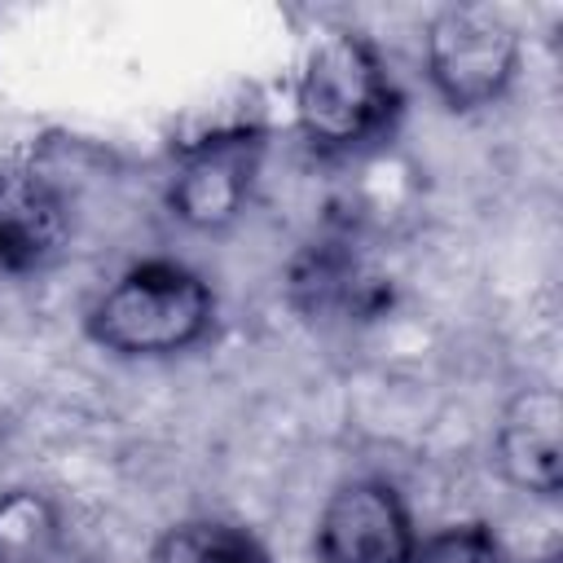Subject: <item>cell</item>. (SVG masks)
I'll use <instances>...</instances> for the list:
<instances>
[{
	"mask_svg": "<svg viewBox=\"0 0 563 563\" xmlns=\"http://www.w3.org/2000/svg\"><path fill=\"white\" fill-rule=\"evenodd\" d=\"M400 88L383 53L361 31H325L299 66L295 79V123L299 136L325 154H356L391 132L400 119Z\"/></svg>",
	"mask_w": 563,
	"mask_h": 563,
	"instance_id": "1",
	"label": "cell"
},
{
	"mask_svg": "<svg viewBox=\"0 0 563 563\" xmlns=\"http://www.w3.org/2000/svg\"><path fill=\"white\" fill-rule=\"evenodd\" d=\"M211 282L180 260H141L123 268L88 308V339L128 361H163L198 347L216 330Z\"/></svg>",
	"mask_w": 563,
	"mask_h": 563,
	"instance_id": "2",
	"label": "cell"
},
{
	"mask_svg": "<svg viewBox=\"0 0 563 563\" xmlns=\"http://www.w3.org/2000/svg\"><path fill=\"white\" fill-rule=\"evenodd\" d=\"M523 62V40L510 18L488 4H444L422 35V66L435 97L453 114L497 106Z\"/></svg>",
	"mask_w": 563,
	"mask_h": 563,
	"instance_id": "3",
	"label": "cell"
},
{
	"mask_svg": "<svg viewBox=\"0 0 563 563\" xmlns=\"http://www.w3.org/2000/svg\"><path fill=\"white\" fill-rule=\"evenodd\" d=\"M264 150H268L264 128H246V123L216 128L180 145L167 172V194H163L172 220H180L194 233L229 229L255 194Z\"/></svg>",
	"mask_w": 563,
	"mask_h": 563,
	"instance_id": "4",
	"label": "cell"
},
{
	"mask_svg": "<svg viewBox=\"0 0 563 563\" xmlns=\"http://www.w3.org/2000/svg\"><path fill=\"white\" fill-rule=\"evenodd\" d=\"M413 545L418 528L405 497L374 475L343 479L312 528L317 563H409Z\"/></svg>",
	"mask_w": 563,
	"mask_h": 563,
	"instance_id": "5",
	"label": "cell"
},
{
	"mask_svg": "<svg viewBox=\"0 0 563 563\" xmlns=\"http://www.w3.org/2000/svg\"><path fill=\"white\" fill-rule=\"evenodd\" d=\"M493 462L519 493L554 501L563 488V396L545 383L519 387L493 427Z\"/></svg>",
	"mask_w": 563,
	"mask_h": 563,
	"instance_id": "6",
	"label": "cell"
},
{
	"mask_svg": "<svg viewBox=\"0 0 563 563\" xmlns=\"http://www.w3.org/2000/svg\"><path fill=\"white\" fill-rule=\"evenodd\" d=\"M66 242L62 194L22 158H0V273L44 268Z\"/></svg>",
	"mask_w": 563,
	"mask_h": 563,
	"instance_id": "7",
	"label": "cell"
},
{
	"mask_svg": "<svg viewBox=\"0 0 563 563\" xmlns=\"http://www.w3.org/2000/svg\"><path fill=\"white\" fill-rule=\"evenodd\" d=\"M66 515L53 493L13 484L0 493V563H62Z\"/></svg>",
	"mask_w": 563,
	"mask_h": 563,
	"instance_id": "8",
	"label": "cell"
},
{
	"mask_svg": "<svg viewBox=\"0 0 563 563\" xmlns=\"http://www.w3.org/2000/svg\"><path fill=\"white\" fill-rule=\"evenodd\" d=\"M150 563H268L255 532L229 519H180L158 532Z\"/></svg>",
	"mask_w": 563,
	"mask_h": 563,
	"instance_id": "9",
	"label": "cell"
},
{
	"mask_svg": "<svg viewBox=\"0 0 563 563\" xmlns=\"http://www.w3.org/2000/svg\"><path fill=\"white\" fill-rule=\"evenodd\" d=\"M365 273L339 246H312L290 264V299L308 317H330L339 308H361Z\"/></svg>",
	"mask_w": 563,
	"mask_h": 563,
	"instance_id": "10",
	"label": "cell"
},
{
	"mask_svg": "<svg viewBox=\"0 0 563 563\" xmlns=\"http://www.w3.org/2000/svg\"><path fill=\"white\" fill-rule=\"evenodd\" d=\"M409 563H510L501 537L479 523V519H462V523H444L427 537H418Z\"/></svg>",
	"mask_w": 563,
	"mask_h": 563,
	"instance_id": "11",
	"label": "cell"
},
{
	"mask_svg": "<svg viewBox=\"0 0 563 563\" xmlns=\"http://www.w3.org/2000/svg\"><path fill=\"white\" fill-rule=\"evenodd\" d=\"M537 563H563V554H559V550H550V554H545V559H537Z\"/></svg>",
	"mask_w": 563,
	"mask_h": 563,
	"instance_id": "12",
	"label": "cell"
},
{
	"mask_svg": "<svg viewBox=\"0 0 563 563\" xmlns=\"http://www.w3.org/2000/svg\"><path fill=\"white\" fill-rule=\"evenodd\" d=\"M79 563H84V559H79Z\"/></svg>",
	"mask_w": 563,
	"mask_h": 563,
	"instance_id": "13",
	"label": "cell"
}]
</instances>
